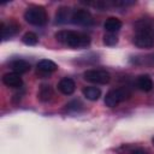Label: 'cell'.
<instances>
[{
  "mask_svg": "<svg viewBox=\"0 0 154 154\" xmlns=\"http://www.w3.org/2000/svg\"><path fill=\"white\" fill-rule=\"evenodd\" d=\"M58 42L72 48H84L90 45V37L87 34L73 30H60L55 34Z\"/></svg>",
  "mask_w": 154,
  "mask_h": 154,
  "instance_id": "obj_1",
  "label": "cell"
},
{
  "mask_svg": "<svg viewBox=\"0 0 154 154\" xmlns=\"http://www.w3.org/2000/svg\"><path fill=\"white\" fill-rule=\"evenodd\" d=\"M24 19L31 25L42 26L47 23L48 16H47V12H46L45 7L38 6V5H31L25 10Z\"/></svg>",
  "mask_w": 154,
  "mask_h": 154,
  "instance_id": "obj_2",
  "label": "cell"
},
{
  "mask_svg": "<svg viewBox=\"0 0 154 154\" xmlns=\"http://www.w3.org/2000/svg\"><path fill=\"white\" fill-rule=\"evenodd\" d=\"M131 93L126 87H119V88H113L111 89L106 96H105V105L107 107H116L120 102L128 100L130 97Z\"/></svg>",
  "mask_w": 154,
  "mask_h": 154,
  "instance_id": "obj_3",
  "label": "cell"
},
{
  "mask_svg": "<svg viewBox=\"0 0 154 154\" xmlns=\"http://www.w3.org/2000/svg\"><path fill=\"white\" fill-rule=\"evenodd\" d=\"M83 78L94 84H107L111 81V75L106 70L93 69V70H87L83 73Z\"/></svg>",
  "mask_w": 154,
  "mask_h": 154,
  "instance_id": "obj_4",
  "label": "cell"
},
{
  "mask_svg": "<svg viewBox=\"0 0 154 154\" xmlns=\"http://www.w3.org/2000/svg\"><path fill=\"white\" fill-rule=\"evenodd\" d=\"M71 22L78 25H83V26H89L94 24V17L93 14L85 10V8H77L72 12V17H71Z\"/></svg>",
  "mask_w": 154,
  "mask_h": 154,
  "instance_id": "obj_5",
  "label": "cell"
},
{
  "mask_svg": "<svg viewBox=\"0 0 154 154\" xmlns=\"http://www.w3.org/2000/svg\"><path fill=\"white\" fill-rule=\"evenodd\" d=\"M132 42L138 48H150L154 46V35L144 30H136Z\"/></svg>",
  "mask_w": 154,
  "mask_h": 154,
  "instance_id": "obj_6",
  "label": "cell"
},
{
  "mask_svg": "<svg viewBox=\"0 0 154 154\" xmlns=\"http://www.w3.org/2000/svg\"><path fill=\"white\" fill-rule=\"evenodd\" d=\"M2 83L10 88H20L23 85V79L20 75L16 72H7L2 76Z\"/></svg>",
  "mask_w": 154,
  "mask_h": 154,
  "instance_id": "obj_7",
  "label": "cell"
},
{
  "mask_svg": "<svg viewBox=\"0 0 154 154\" xmlns=\"http://www.w3.org/2000/svg\"><path fill=\"white\" fill-rule=\"evenodd\" d=\"M1 38L5 41V40H7V38H10V37H12V36H14L20 29H19V25L16 23V22H10V23H1Z\"/></svg>",
  "mask_w": 154,
  "mask_h": 154,
  "instance_id": "obj_8",
  "label": "cell"
},
{
  "mask_svg": "<svg viewBox=\"0 0 154 154\" xmlns=\"http://www.w3.org/2000/svg\"><path fill=\"white\" fill-rule=\"evenodd\" d=\"M75 89H76V83L70 77H65V78L60 79L59 83H58V90L61 94H64V95H71V94H73Z\"/></svg>",
  "mask_w": 154,
  "mask_h": 154,
  "instance_id": "obj_9",
  "label": "cell"
},
{
  "mask_svg": "<svg viewBox=\"0 0 154 154\" xmlns=\"http://www.w3.org/2000/svg\"><path fill=\"white\" fill-rule=\"evenodd\" d=\"M72 12L73 11H71L66 6L59 7L57 13H55V23L57 24H65V23H67L71 19V17H72Z\"/></svg>",
  "mask_w": 154,
  "mask_h": 154,
  "instance_id": "obj_10",
  "label": "cell"
},
{
  "mask_svg": "<svg viewBox=\"0 0 154 154\" xmlns=\"http://www.w3.org/2000/svg\"><path fill=\"white\" fill-rule=\"evenodd\" d=\"M10 67L13 70V72H16L18 75H22V73H25L30 70V64L26 60L16 59V60L10 63Z\"/></svg>",
  "mask_w": 154,
  "mask_h": 154,
  "instance_id": "obj_11",
  "label": "cell"
},
{
  "mask_svg": "<svg viewBox=\"0 0 154 154\" xmlns=\"http://www.w3.org/2000/svg\"><path fill=\"white\" fill-rule=\"evenodd\" d=\"M136 84H137L138 89L142 90V91H150L153 89V87H154V82L148 75L138 76L137 79H136Z\"/></svg>",
  "mask_w": 154,
  "mask_h": 154,
  "instance_id": "obj_12",
  "label": "cell"
},
{
  "mask_svg": "<svg viewBox=\"0 0 154 154\" xmlns=\"http://www.w3.org/2000/svg\"><path fill=\"white\" fill-rule=\"evenodd\" d=\"M122 20L118 19L117 17H108L106 19V22L103 23V28L107 32H112V34H116L117 31L120 30L122 28Z\"/></svg>",
  "mask_w": 154,
  "mask_h": 154,
  "instance_id": "obj_13",
  "label": "cell"
},
{
  "mask_svg": "<svg viewBox=\"0 0 154 154\" xmlns=\"http://www.w3.org/2000/svg\"><path fill=\"white\" fill-rule=\"evenodd\" d=\"M135 29L136 30H144V31H148L152 35H154V19L153 18H150V19H148V18L138 19L135 23Z\"/></svg>",
  "mask_w": 154,
  "mask_h": 154,
  "instance_id": "obj_14",
  "label": "cell"
},
{
  "mask_svg": "<svg viewBox=\"0 0 154 154\" xmlns=\"http://www.w3.org/2000/svg\"><path fill=\"white\" fill-rule=\"evenodd\" d=\"M37 71L42 72V73H51V72H54L58 66L54 61L52 60H48V59H42L37 63Z\"/></svg>",
  "mask_w": 154,
  "mask_h": 154,
  "instance_id": "obj_15",
  "label": "cell"
},
{
  "mask_svg": "<svg viewBox=\"0 0 154 154\" xmlns=\"http://www.w3.org/2000/svg\"><path fill=\"white\" fill-rule=\"evenodd\" d=\"M37 96H38V100L40 101H42V102H49L53 99V96H54V91H53V89H52L51 85L42 84L40 87V90H38Z\"/></svg>",
  "mask_w": 154,
  "mask_h": 154,
  "instance_id": "obj_16",
  "label": "cell"
},
{
  "mask_svg": "<svg viewBox=\"0 0 154 154\" xmlns=\"http://www.w3.org/2000/svg\"><path fill=\"white\" fill-rule=\"evenodd\" d=\"M82 93H83L84 97L90 101H96L101 96V90L97 87H84L82 89Z\"/></svg>",
  "mask_w": 154,
  "mask_h": 154,
  "instance_id": "obj_17",
  "label": "cell"
},
{
  "mask_svg": "<svg viewBox=\"0 0 154 154\" xmlns=\"http://www.w3.org/2000/svg\"><path fill=\"white\" fill-rule=\"evenodd\" d=\"M22 42H23L24 45H26V46H35V45H37V42H38V37H37V35H36L35 32L28 31V32H25V34L23 35Z\"/></svg>",
  "mask_w": 154,
  "mask_h": 154,
  "instance_id": "obj_18",
  "label": "cell"
},
{
  "mask_svg": "<svg viewBox=\"0 0 154 154\" xmlns=\"http://www.w3.org/2000/svg\"><path fill=\"white\" fill-rule=\"evenodd\" d=\"M103 43L106 46H109V47H113L118 43V36L116 34H112V32H107L103 35Z\"/></svg>",
  "mask_w": 154,
  "mask_h": 154,
  "instance_id": "obj_19",
  "label": "cell"
},
{
  "mask_svg": "<svg viewBox=\"0 0 154 154\" xmlns=\"http://www.w3.org/2000/svg\"><path fill=\"white\" fill-rule=\"evenodd\" d=\"M83 108V103L79 100H73L69 103H66V111L69 112H78Z\"/></svg>",
  "mask_w": 154,
  "mask_h": 154,
  "instance_id": "obj_20",
  "label": "cell"
},
{
  "mask_svg": "<svg viewBox=\"0 0 154 154\" xmlns=\"http://www.w3.org/2000/svg\"><path fill=\"white\" fill-rule=\"evenodd\" d=\"M129 154H148V152H147L146 149H143V148H140V147H137V148H134V149H131V150L129 152Z\"/></svg>",
  "mask_w": 154,
  "mask_h": 154,
  "instance_id": "obj_21",
  "label": "cell"
},
{
  "mask_svg": "<svg viewBox=\"0 0 154 154\" xmlns=\"http://www.w3.org/2000/svg\"><path fill=\"white\" fill-rule=\"evenodd\" d=\"M152 142H153V144H154V137H153V140H152Z\"/></svg>",
  "mask_w": 154,
  "mask_h": 154,
  "instance_id": "obj_22",
  "label": "cell"
}]
</instances>
